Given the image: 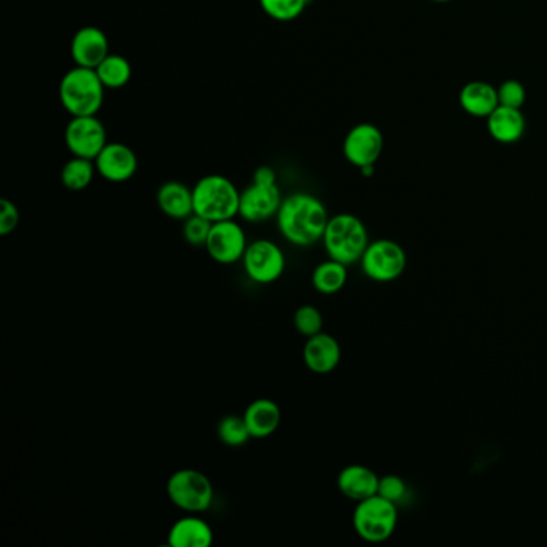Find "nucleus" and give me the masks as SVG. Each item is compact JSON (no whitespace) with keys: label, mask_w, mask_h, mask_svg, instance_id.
<instances>
[{"label":"nucleus","mask_w":547,"mask_h":547,"mask_svg":"<svg viewBox=\"0 0 547 547\" xmlns=\"http://www.w3.org/2000/svg\"><path fill=\"white\" fill-rule=\"evenodd\" d=\"M329 222L328 209L317 196L296 191L284 196L276 214V227L284 240L296 248L320 243Z\"/></svg>","instance_id":"nucleus-1"},{"label":"nucleus","mask_w":547,"mask_h":547,"mask_svg":"<svg viewBox=\"0 0 547 547\" xmlns=\"http://www.w3.org/2000/svg\"><path fill=\"white\" fill-rule=\"evenodd\" d=\"M105 90L95 69L74 66L61 77L58 95L71 118L97 116L105 103Z\"/></svg>","instance_id":"nucleus-2"},{"label":"nucleus","mask_w":547,"mask_h":547,"mask_svg":"<svg viewBox=\"0 0 547 547\" xmlns=\"http://www.w3.org/2000/svg\"><path fill=\"white\" fill-rule=\"evenodd\" d=\"M329 259L341 264L360 262L369 244L368 228L353 214H337L329 217L325 235L321 240Z\"/></svg>","instance_id":"nucleus-3"},{"label":"nucleus","mask_w":547,"mask_h":547,"mask_svg":"<svg viewBox=\"0 0 547 547\" xmlns=\"http://www.w3.org/2000/svg\"><path fill=\"white\" fill-rule=\"evenodd\" d=\"M241 191L225 175L211 174L193 187L195 214L209 222L235 219L240 214Z\"/></svg>","instance_id":"nucleus-4"},{"label":"nucleus","mask_w":547,"mask_h":547,"mask_svg":"<svg viewBox=\"0 0 547 547\" xmlns=\"http://www.w3.org/2000/svg\"><path fill=\"white\" fill-rule=\"evenodd\" d=\"M352 522L355 533L366 543H384L397 530V504L381 495L363 499L353 511Z\"/></svg>","instance_id":"nucleus-5"},{"label":"nucleus","mask_w":547,"mask_h":547,"mask_svg":"<svg viewBox=\"0 0 547 547\" xmlns=\"http://www.w3.org/2000/svg\"><path fill=\"white\" fill-rule=\"evenodd\" d=\"M167 498L185 514H204L214 503V485L204 472L180 469L169 477Z\"/></svg>","instance_id":"nucleus-6"},{"label":"nucleus","mask_w":547,"mask_h":547,"mask_svg":"<svg viewBox=\"0 0 547 547\" xmlns=\"http://www.w3.org/2000/svg\"><path fill=\"white\" fill-rule=\"evenodd\" d=\"M361 270L369 280L390 283L403 275L408 264L405 249L392 240H377L368 244L360 260Z\"/></svg>","instance_id":"nucleus-7"},{"label":"nucleus","mask_w":547,"mask_h":547,"mask_svg":"<svg viewBox=\"0 0 547 547\" xmlns=\"http://www.w3.org/2000/svg\"><path fill=\"white\" fill-rule=\"evenodd\" d=\"M241 262L249 280L260 286L280 280L286 270L284 252L278 244L265 238L249 243Z\"/></svg>","instance_id":"nucleus-8"},{"label":"nucleus","mask_w":547,"mask_h":547,"mask_svg":"<svg viewBox=\"0 0 547 547\" xmlns=\"http://www.w3.org/2000/svg\"><path fill=\"white\" fill-rule=\"evenodd\" d=\"M248 246V236L244 228L235 219H228L212 223L204 248L217 264L231 265L243 260Z\"/></svg>","instance_id":"nucleus-9"},{"label":"nucleus","mask_w":547,"mask_h":547,"mask_svg":"<svg viewBox=\"0 0 547 547\" xmlns=\"http://www.w3.org/2000/svg\"><path fill=\"white\" fill-rule=\"evenodd\" d=\"M65 143L73 156L95 161L108 143L105 124L97 116L71 118L65 130Z\"/></svg>","instance_id":"nucleus-10"},{"label":"nucleus","mask_w":547,"mask_h":547,"mask_svg":"<svg viewBox=\"0 0 547 547\" xmlns=\"http://www.w3.org/2000/svg\"><path fill=\"white\" fill-rule=\"evenodd\" d=\"M384 150V135L374 124H358L345 135L342 151L347 161L358 169L374 167Z\"/></svg>","instance_id":"nucleus-11"},{"label":"nucleus","mask_w":547,"mask_h":547,"mask_svg":"<svg viewBox=\"0 0 547 547\" xmlns=\"http://www.w3.org/2000/svg\"><path fill=\"white\" fill-rule=\"evenodd\" d=\"M283 199L278 183L262 185V183L252 182L248 188L241 191L238 215L249 223H262L276 219Z\"/></svg>","instance_id":"nucleus-12"},{"label":"nucleus","mask_w":547,"mask_h":547,"mask_svg":"<svg viewBox=\"0 0 547 547\" xmlns=\"http://www.w3.org/2000/svg\"><path fill=\"white\" fill-rule=\"evenodd\" d=\"M97 174L111 183L129 182L138 169L135 151L126 143L108 142L95 158Z\"/></svg>","instance_id":"nucleus-13"},{"label":"nucleus","mask_w":547,"mask_h":547,"mask_svg":"<svg viewBox=\"0 0 547 547\" xmlns=\"http://www.w3.org/2000/svg\"><path fill=\"white\" fill-rule=\"evenodd\" d=\"M110 53V41L103 29L97 26L77 29L71 41V58L74 65L95 69Z\"/></svg>","instance_id":"nucleus-14"},{"label":"nucleus","mask_w":547,"mask_h":547,"mask_svg":"<svg viewBox=\"0 0 547 547\" xmlns=\"http://www.w3.org/2000/svg\"><path fill=\"white\" fill-rule=\"evenodd\" d=\"M304 365L315 374L333 373L342 358L341 345L331 334L320 333L308 337L302 350Z\"/></svg>","instance_id":"nucleus-15"},{"label":"nucleus","mask_w":547,"mask_h":547,"mask_svg":"<svg viewBox=\"0 0 547 547\" xmlns=\"http://www.w3.org/2000/svg\"><path fill=\"white\" fill-rule=\"evenodd\" d=\"M167 543L172 547H209L214 543V531L201 514H185L175 520Z\"/></svg>","instance_id":"nucleus-16"},{"label":"nucleus","mask_w":547,"mask_h":547,"mask_svg":"<svg viewBox=\"0 0 547 547\" xmlns=\"http://www.w3.org/2000/svg\"><path fill=\"white\" fill-rule=\"evenodd\" d=\"M379 477L376 472L361 464H350L337 475V488L345 498L355 503L377 495Z\"/></svg>","instance_id":"nucleus-17"},{"label":"nucleus","mask_w":547,"mask_h":547,"mask_svg":"<svg viewBox=\"0 0 547 547\" xmlns=\"http://www.w3.org/2000/svg\"><path fill=\"white\" fill-rule=\"evenodd\" d=\"M159 209L169 219L187 220L190 215L195 214L193 204V188L187 187L179 180H169L159 187L156 195Z\"/></svg>","instance_id":"nucleus-18"},{"label":"nucleus","mask_w":547,"mask_h":547,"mask_svg":"<svg viewBox=\"0 0 547 547\" xmlns=\"http://www.w3.org/2000/svg\"><path fill=\"white\" fill-rule=\"evenodd\" d=\"M487 129L496 142L511 145L519 142L527 130V121L519 108L499 105L487 118Z\"/></svg>","instance_id":"nucleus-19"},{"label":"nucleus","mask_w":547,"mask_h":547,"mask_svg":"<svg viewBox=\"0 0 547 547\" xmlns=\"http://www.w3.org/2000/svg\"><path fill=\"white\" fill-rule=\"evenodd\" d=\"M252 438H267L275 434L281 424V408L270 398H257L249 403L243 414Z\"/></svg>","instance_id":"nucleus-20"},{"label":"nucleus","mask_w":547,"mask_h":547,"mask_svg":"<svg viewBox=\"0 0 547 547\" xmlns=\"http://www.w3.org/2000/svg\"><path fill=\"white\" fill-rule=\"evenodd\" d=\"M462 110L474 118L487 119L499 106L498 89L485 81H472L459 92Z\"/></svg>","instance_id":"nucleus-21"},{"label":"nucleus","mask_w":547,"mask_h":547,"mask_svg":"<svg viewBox=\"0 0 547 547\" xmlns=\"http://www.w3.org/2000/svg\"><path fill=\"white\" fill-rule=\"evenodd\" d=\"M347 278H349L347 265L328 257V260L321 262L313 270L312 284L315 291L320 292L323 296H334L344 289Z\"/></svg>","instance_id":"nucleus-22"},{"label":"nucleus","mask_w":547,"mask_h":547,"mask_svg":"<svg viewBox=\"0 0 547 547\" xmlns=\"http://www.w3.org/2000/svg\"><path fill=\"white\" fill-rule=\"evenodd\" d=\"M100 81L106 89L118 90L126 87L132 79V65L126 57L119 53H110L100 65L95 68Z\"/></svg>","instance_id":"nucleus-23"},{"label":"nucleus","mask_w":547,"mask_h":547,"mask_svg":"<svg viewBox=\"0 0 547 547\" xmlns=\"http://www.w3.org/2000/svg\"><path fill=\"white\" fill-rule=\"evenodd\" d=\"M97 167L95 161L87 158L73 156L61 169V183L69 191H82L90 187L94 182Z\"/></svg>","instance_id":"nucleus-24"},{"label":"nucleus","mask_w":547,"mask_h":547,"mask_svg":"<svg viewBox=\"0 0 547 547\" xmlns=\"http://www.w3.org/2000/svg\"><path fill=\"white\" fill-rule=\"evenodd\" d=\"M217 437L223 445L230 446V448H240L252 438L243 416H236V414H228L225 418L220 419L219 426H217Z\"/></svg>","instance_id":"nucleus-25"},{"label":"nucleus","mask_w":547,"mask_h":547,"mask_svg":"<svg viewBox=\"0 0 547 547\" xmlns=\"http://www.w3.org/2000/svg\"><path fill=\"white\" fill-rule=\"evenodd\" d=\"M259 4L268 18L289 23L305 12L310 0H259Z\"/></svg>","instance_id":"nucleus-26"},{"label":"nucleus","mask_w":547,"mask_h":547,"mask_svg":"<svg viewBox=\"0 0 547 547\" xmlns=\"http://www.w3.org/2000/svg\"><path fill=\"white\" fill-rule=\"evenodd\" d=\"M323 325H325L323 313L313 305H302L294 313V328H296L297 333L302 334L307 339L323 333Z\"/></svg>","instance_id":"nucleus-27"},{"label":"nucleus","mask_w":547,"mask_h":547,"mask_svg":"<svg viewBox=\"0 0 547 547\" xmlns=\"http://www.w3.org/2000/svg\"><path fill=\"white\" fill-rule=\"evenodd\" d=\"M211 228L212 222L204 219L201 215H190L187 220H183V238L190 246L201 248V246H206Z\"/></svg>","instance_id":"nucleus-28"},{"label":"nucleus","mask_w":547,"mask_h":547,"mask_svg":"<svg viewBox=\"0 0 547 547\" xmlns=\"http://www.w3.org/2000/svg\"><path fill=\"white\" fill-rule=\"evenodd\" d=\"M498 100L499 105L522 110V106L527 102V90L523 87L522 82L509 79L498 87Z\"/></svg>","instance_id":"nucleus-29"},{"label":"nucleus","mask_w":547,"mask_h":547,"mask_svg":"<svg viewBox=\"0 0 547 547\" xmlns=\"http://www.w3.org/2000/svg\"><path fill=\"white\" fill-rule=\"evenodd\" d=\"M377 495H381L382 498L389 499L395 504L402 503L405 496L408 495V487H406V482L402 477L385 475L379 480Z\"/></svg>","instance_id":"nucleus-30"},{"label":"nucleus","mask_w":547,"mask_h":547,"mask_svg":"<svg viewBox=\"0 0 547 547\" xmlns=\"http://www.w3.org/2000/svg\"><path fill=\"white\" fill-rule=\"evenodd\" d=\"M20 225V211L10 199L0 201V236L12 235Z\"/></svg>","instance_id":"nucleus-31"},{"label":"nucleus","mask_w":547,"mask_h":547,"mask_svg":"<svg viewBox=\"0 0 547 547\" xmlns=\"http://www.w3.org/2000/svg\"><path fill=\"white\" fill-rule=\"evenodd\" d=\"M252 182L262 183V185H275L276 183V172L273 167L270 166H260L257 167L252 175Z\"/></svg>","instance_id":"nucleus-32"},{"label":"nucleus","mask_w":547,"mask_h":547,"mask_svg":"<svg viewBox=\"0 0 547 547\" xmlns=\"http://www.w3.org/2000/svg\"><path fill=\"white\" fill-rule=\"evenodd\" d=\"M432 2H450V0H432Z\"/></svg>","instance_id":"nucleus-33"}]
</instances>
